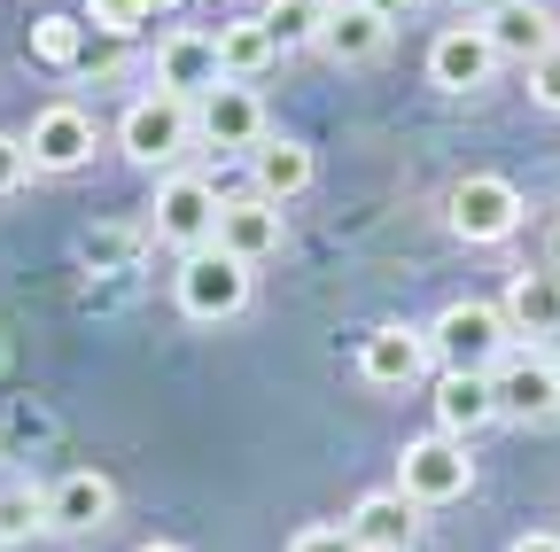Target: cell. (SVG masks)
Masks as SVG:
<instances>
[{
	"label": "cell",
	"mask_w": 560,
	"mask_h": 552,
	"mask_svg": "<svg viewBox=\"0 0 560 552\" xmlns=\"http://www.w3.org/2000/svg\"><path fill=\"white\" fill-rule=\"evenodd\" d=\"M429 351H436V374H490L514 351V327L490 296H452L429 319Z\"/></svg>",
	"instance_id": "6da1fadb"
},
{
	"label": "cell",
	"mask_w": 560,
	"mask_h": 552,
	"mask_svg": "<svg viewBox=\"0 0 560 552\" xmlns=\"http://www.w3.org/2000/svg\"><path fill=\"white\" fill-rule=\"evenodd\" d=\"M522 219H529V202H522V187H514L506 172H459V179L444 187V226H452L467 249L514 242Z\"/></svg>",
	"instance_id": "7a4b0ae2"
},
{
	"label": "cell",
	"mask_w": 560,
	"mask_h": 552,
	"mask_svg": "<svg viewBox=\"0 0 560 552\" xmlns=\"http://www.w3.org/2000/svg\"><path fill=\"white\" fill-rule=\"evenodd\" d=\"M249 289H257V272H249L242 257H226L219 242H210V249H187L179 272H172V296H179V312H187L195 327L242 319V312H249Z\"/></svg>",
	"instance_id": "3957f363"
},
{
	"label": "cell",
	"mask_w": 560,
	"mask_h": 552,
	"mask_svg": "<svg viewBox=\"0 0 560 552\" xmlns=\"http://www.w3.org/2000/svg\"><path fill=\"white\" fill-rule=\"evenodd\" d=\"M117 149H125L140 172H179V156L195 149V102L149 86L140 102H125V117H117Z\"/></svg>",
	"instance_id": "277c9868"
},
{
	"label": "cell",
	"mask_w": 560,
	"mask_h": 552,
	"mask_svg": "<svg viewBox=\"0 0 560 552\" xmlns=\"http://www.w3.org/2000/svg\"><path fill=\"white\" fill-rule=\"evenodd\" d=\"M490 397H499V421L552 428L560 421V359L545 351V342H514V351L490 366Z\"/></svg>",
	"instance_id": "5b68a950"
},
{
	"label": "cell",
	"mask_w": 560,
	"mask_h": 552,
	"mask_svg": "<svg viewBox=\"0 0 560 552\" xmlns=\"http://www.w3.org/2000/svg\"><path fill=\"white\" fill-rule=\"evenodd\" d=\"M397 491L429 514V506H459L467 491H475V459H467V444L459 436H412L405 451H397Z\"/></svg>",
	"instance_id": "8992f818"
},
{
	"label": "cell",
	"mask_w": 560,
	"mask_h": 552,
	"mask_svg": "<svg viewBox=\"0 0 560 552\" xmlns=\"http://www.w3.org/2000/svg\"><path fill=\"white\" fill-rule=\"evenodd\" d=\"M149 234L172 242L179 257H187V249H210V234H219V179L164 172V179H156V202H149Z\"/></svg>",
	"instance_id": "52a82bcc"
},
{
	"label": "cell",
	"mask_w": 560,
	"mask_h": 552,
	"mask_svg": "<svg viewBox=\"0 0 560 552\" xmlns=\"http://www.w3.org/2000/svg\"><path fill=\"white\" fill-rule=\"evenodd\" d=\"M219 242L226 257H242L249 272L265 265V257H280L289 249V211H280L272 195H257V187H242V195H219Z\"/></svg>",
	"instance_id": "ba28073f"
},
{
	"label": "cell",
	"mask_w": 560,
	"mask_h": 552,
	"mask_svg": "<svg viewBox=\"0 0 560 552\" xmlns=\"http://www.w3.org/2000/svg\"><path fill=\"white\" fill-rule=\"evenodd\" d=\"M429 366H436L429 327H412V319H382V327L359 334V381L366 389H412Z\"/></svg>",
	"instance_id": "9c48e42d"
},
{
	"label": "cell",
	"mask_w": 560,
	"mask_h": 552,
	"mask_svg": "<svg viewBox=\"0 0 560 552\" xmlns=\"http://www.w3.org/2000/svg\"><path fill=\"white\" fill-rule=\"evenodd\" d=\"M24 156H32V172H47V179L86 172V164H94V117H86L79 102H47V109L32 117V132H24Z\"/></svg>",
	"instance_id": "30bf717a"
},
{
	"label": "cell",
	"mask_w": 560,
	"mask_h": 552,
	"mask_svg": "<svg viewBox=\"0 0 560 552\" xmlns=\"http://www.w3.org/2000/svg\"><path fill=\"white\" fill-rule=\"evenodd\" d=\"M117 514V482L94 467H70L47 482V537H102Z\"/></svg>",
	"instance_id": "8fae6325"
},
{
	"label": "cell",
	"mask_w": 560,
	"mask_h": 552,
	"mask_svg": "<svg viewBox=\"0 0 560 552\" xmlns=\"http://www.w3.org/2000/svg\"><path fill=\"white\" fill-rule=\"evenodd\" d=\"M195 141L202 149H219V156H249L265 141V102L257 86H210L195 102Z\"/></svg>",
	"instance_id": "7c38bea8"
},
{
	"label": "cell",
	"mask_w": 560,
	"mask_h": 552,
	"mask_svg": "<svg viewBox=\"0 0 560 552\" xmlns=\"http://www.w3.org/2000/svg\"><path fill=\"white\" fill-rule=\"evenodd\" d=\"M156 94H179V102H202L210 86H226L219 79V39L210 32H195V24H179V32H164L156 39Z\"/></svg>",
	"instance_id": "4fadbf2b"
},
{
	"label": "cell",
	"mask_w": 560,
	"mask_h": 552,
	"mask_svg": "<svg viewBox=\"0 0 560 552\" xmlns=\"http://www.w3.org/2000/svg\"><path fill=\"white\" fill-rule=\"evenodd\" d=\"M490 79H499V47L482 39V24L436 32V47H429V86L436 94H482Z\"/></svg>",
	"instance_id": "5bb4252c"
},
{
	"label": "cell",
	"mask_w": 560,
	"mask_h": 552,
	"mask_svg": "<svg viewBox=\"0 0 560 552\" xmlns=\"http://www.w3.org/2000/svg\"><path fill=\"white\" fill-rule=\"evenodd\" d=\"M482 39L499 47V62H537L545 47H560V16L545 9V0H490Z\"/></svg>",
	"instance_id": "9a60e30c"
},
{
	"label": "cell",
	"mask_w": 560,
	"mask_h": 552,
	"mask_svg": "<svg viewBox=\"0 0 560 552\" xmlns=\"http://www.w3.org/2000/svg\"><path fill=\"white\" fill-rule=\"evenodd\" d=\"M342 529H350V544H359V552H412V537H420V506L389 482V491H366L359 506H350Z\"/></svg>",
	"instance_id": "2e32d148"
},
{
	"label": "cell",
	"mask_w": 560,
	"mask_h": 552,
	"mask_svg": "<svg viewBox=\"0 0 560 552\" xmlns=\"http://www.w3.org/2000/svg\"><path fill=\"white\" fill-rule=\"evenodd\" d=\"M436 436L475 444L482 428H499V397H490V374H436Z\"/></svg>",
	"instance_id": "e0dca14e"
},
{
	"label": "cell",
	"mask_w": 560,
	"mask_h": 552,
	"mask_svg": "<svg viewBox=\"0 0 560 552\" xmlns=\"http://www.w3.org/2000/svg\"><path fill=\"white\" fill-rule=\"evenodd\" d=\"M312 47H319V55L335 62V71H359V62H374V55L389 47V24H382L374 9H359V0H335Z\"/></svg>",
	"instance_id": "ac0fdd59"
},
{
	"label": "cell",
	"mask_w": 560,
	"mask_h": 552,
	"mask_svg": "<svg viewBox=\"0 0 560 552\" xmlns=\"http://www.w3.org/2000/svg\"><path fill=\"white\" fill-rule=\"evenodd\" d=\"M499 312H506V327H514V342H552L560 334V272H514L506 281V296H499Z\"/></svg>",
	"instance_id": "d6986e66"
},
{
	"label": "cell",
	"mask_w": 560,
	"mask_h": 552,
	"mask_svg": "<svg viewBox=\"0 0 560 552\" xmlns=\"http://www.w3.org/2000/svg\"><path fill=\"white\" fill-rule=\"evenodd\" d=\"M312 179H319V164H312L304 141H289V132H265V141L249 149V187L272 195V202H296Z\"/></svg>",
	"instance_id": "ffe728a7"
},
{
	"label": "cell",
	"mask_w": 560,
	"mask_h": 552,
	"mask_svg": "<svg viewBox=\"0 0 560 552\" xmlns=\"http://www.w3.org/2000/svg\"><path fill=\"white\" fill-rule=\"evenodd\" d=\"M210 39H219V79H226V86H257L272 62H280V47H272V32H265V16H226Z\"/></svg>",
	"instance_id": "44dd1931"
},
{
	"label": "cell",
	"mask_w": 560,
	"mask_h": 552,
	"mask_svg": "<svg viewBox=\"0 0 560 552\" xmlns=\"http://www.w3.org/2000/svg\"><path fill=\"white\" fill-rule=\"evenodd\" d=\"M39 529H47V482L0 467V544H24Z\"/></svg>",
	"instance_id": "7402d4cb"
},
{
	"label": "cell",
	"mask_w": 560,
	"mask_h": 552,
	"mask_svg": "<svg viewBox=\"0 0 560 552\" xmlns=\"http://www.w3.org/2000/svg\"><path fill=\"white\" fill-rule=\"evenodd\" d=\"M86 55H94L86 16H39L32 24V62H39V71H79Z\"/></svg>",
	"instance_id": "603a6c76"
},
{
	"label": "cell",
	"mask_w": 560,
	"mask_h": 552,
	"mask_svg": "<svg viewBox=\"0 0 560 552\" xmlns=\"http://www.w3.org/2000/svg\"><path fill=\"white\" fill-rule=\"evenodd\" d=\"M319 24H327L319 0H272V9H265V32H272V47H280V55H289V47H312V39H319Z\"/></svg>",
	"instance_id": "cb8c5ba5"
},
{
	"label": "cell",
	"mask_w": 560,
	"mask_h": 552,
	"mask_svg": "<svg viewBox=\"0 0 560 552\" xmlns=\"http://www.w3.org/2000/svg\"><path fill=\"white\" fill-rule=\"evenodd\" d=\"M86 32H102V39H140V32H149V0H86Z\"/></svg>",
	"instance_id": "d4e9b609"
},
{
	"label": "cell",
	"mask_w": 560,
	"mask_h": 552,
	"mask_svg": "<svg viewBox=\"0 0 560 552\" xmlns=\"http://www.w3.org/2000/svg\"><path fill=\"white\" fill-rule=\"evenodd\" d=\"M522 71H529V102L545 117H560V47H545L537 62H522Z\"/></svg>",
	"instance_id": "484cf974"
},
{
	"label": "cell",
	"mask_w": 560,
	"mask_h": 552,
	"mask_svg": "<svg viewBox=\"0 0 560 552\" xmlns=\"http://www.w3.org/2000/svg\"><path fill=\"white\" fill-rule=\"evenodd\" d=\"M24 172H32V156H24V132H0V202H9V195L24 187Z\"/></svg>",
	"instance_id": "4316f807"
},
{
	"label": "cell",
	"mask_w": 560,
	"mask_h": 552,
	"mask_svg": "<svg viewBox=\"0 0 560 552\" xmlns=\"http://www.w3.org/2000/svg\"><path fill=\"white\" fill-rule=\"evenodd\" d=\"M289 552H359V544H350V529H335V521H312V529L289 537Z\"/></svg>",
	"instance_id": "83f0119b"
},
{
	"label": "cell",
	"mask_w": 560,
	"mask_h": 552,
	"mask_svg": "<svg viewBox=\"0 0 560 552\" xmlns=\"http://www.w3.org/2000/svg\"><path fill=\"white\" fill-rule=\"evenodd\" d=\"M359 9H374L382 24H405V16H420V0H359Z\"/></svg>",
	"instance_id": "f1b7e54d"
},
{
	"label": "cell",
	"mask_w": 560,
	"mask_h": 552,
	"mask_svg": "<svg viewBox=\"0 0 560 552\" xmlns=\"http://www.w3.org/2000/svg\"><path fill=\"white\" fill-rule=\"evenodd\" d=\"M506 552H560V529H522Z\"/></svg>",
	"instance_id": "f546056e"
},
{
	"label": "cell",
	"mask_w": 560,
	"mask_h": 552,
	"mask_svg": "<svg viewBox=\"0 0 560 552\" xmlns=\"http://www.w3.org/2000/svg\"><path fill=\"white\" fill-rule=\"evenodd\" d=\"M545 272H560V219L545 226Z\"/></svg>",
	"instance_id": "4dcf8cb0"
},
{
	"label": "cell",
	"mask_w": 560,
	"mask_h": 552,
	"mask_svg": "<svg viewBox=\"0 0 560 552\" xmlns=\"http://www.w3.org/2000/svg\"><path fill=\"white\" fill-rule=\"evenodd\" d=\"M140 552H187V544H172V537H149V544H140Z\"/></svg>",
	"instance_id": "1f68e13d"
},
{
	"label": "cell",
	"mask_w": 560,
	"mask_h": 552,
	"mask_svg": "<svg viewBox=\"0 0 560 552\" xmlns=\"http://www.w3.org/2000/svg\"><path fill=\"white\" fill-rule=\"evenodd\" d=\"M156 9H179V0H149V16H156Z\"/></svg>",
	"instance_id": "d6a6232c"
},
{
	"label": "cell",
	"mask_w": 560,
	"mask_h": 552,
	"mask_svg": "<svg viewBox=\"0 0 560 552\" xmlns=\"http://www.w3.org/2000/svg\"><path fill=\"white\" fill-rule=\"evenodd\" d=\"M459 9H490V0H459Z\"/></svg>",
	"instance_id": "836d02e7"
},
{
	"label": "cell",
	"mask_w": 560,
	"mask_h": 552,
	"mask_svg": "<svg viewBox=\"0 0 560 552\" xmlns=\"http://www.w3.org/2000/svg\"><path fill=\"white\" fill-rule=\"evenodd\" d=\"M319 9H335V0H319Z\"/></svg>",
	"instance_id": "e575fe53"
},
{
	"label": "cell",
	"mask_w": 560,
	"mask_h": 552,
	"mask_svg": "<svg viewBox=\"0 0 560 552\" xmlns=\"http://www.w3.org/2000/svg\"><path fill=\"white\" fill-rule=\"evenodd\" d=\"M552 359H560V351H552Z\"/></svg>",
	"instance_id": "d590c367"
}]
</instances>
